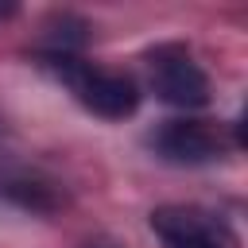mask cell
Returning <instances> with one entry per match:
<instances>
[{"mask_svg": "<svg viewBox=\"0 0 248 248\" xmlns=\"http://www.w3.org/2000/svg\"><path fill=\"white\" fill-rule=\"evenodd\" d=\"M85 248H124L120 240H108V236H97V240H89Z\"/></svg>", "mask_w": 248, "mask_h": 248, "instance_id": "5b68a950", "label": "cell"}, {"mask_svg": "<svg viewBox=\"0 0 248 248\" xmlns=\"http://www.w3.org/2000/svg\"><path fill=\"white\" fill-rule=\"evenodd\" d=\"M151 229L163 248H236V232L202 205H159Z\"/></svg>", "mask_w": 248, "mask_h": 248, "instance_id": "3957f363", "label": "cell"}, {"mask_svg": "<svg viewBox=\"0 0 248 248\" xmlns=\"http://www.w3.org/2000/svg\"><path fill=\"white\" fill-rule=\"evenodd\" d=\"M151 143L170 163H209L221 155V132L209 120H167Z\"/></svg>", "mask_w": 248, "mask_h": 248, "instance_id": "277c9868", "label": "cell"}, {"mask_svg": "<svg viewBox=\"0 0 248 248\" xmlns=\"http://www.w3.org/2000/svg\"><path fill=\"white\" fill-rule=\"evenodd\" d=\"M12 12H16L12 4H0V16H12Z\"/></svg>", "mask_w": 248, "mask_h": 248, "instance_id": "8992f818", "label": "cell"}, {"mask_svg": "<svg viewBox=\"0 0 248 248\" xmlns=\"http://www.w3.org/2000/svg\"><path fill=\"white\" fill-rule=\"evenodd\" d=\"M147 74H151V89L174 105V108H202L209 105V78L205 70L194 62V54L178 43L155 46L147 54Z\"/></svg>", "mask_w": 248, "mask_h": 248, "instance_id": "7a4b0ae2", "label": "cell"}, {"mask_svg": "<svg viewBox=\"0 0 248 248\" xmlns=\"http://www.w3.org/2000/svg\"><path fill=\"white\" fill-rule=\"evenodd\" d=\"M54 62H58L62 81L74 89V97L89 112H97L105 120H124L140 108V89L132 78H124L116 70H97V66L78 62V58H54Z\"/></svg>", "mask_w": 248, "mask_h": 248, "instance_id": "6da1fadb", "label": "cell"}]
</instances>
